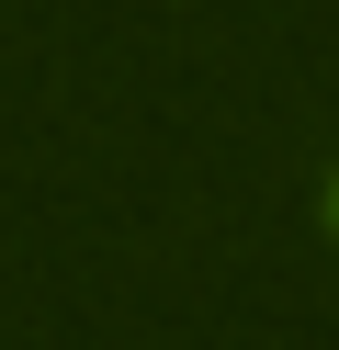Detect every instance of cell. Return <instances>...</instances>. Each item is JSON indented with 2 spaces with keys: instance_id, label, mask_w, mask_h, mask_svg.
<instances>
[{
  "instance_id": "cell-1",
  "label": "cell",
  "mask_w": 339,
  "mask_h": 350,
  "mask_svg": "<svg viewBox=\"0 0 339 350\" xmlns=\"http://www.w3.org/2000/svg\"><path fill=\"white\" fill-rule=\"evenodd\" d=\"M328 215H339V192H328Z\"/></svg>"
}]
</instances>
